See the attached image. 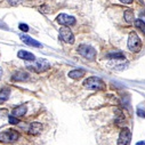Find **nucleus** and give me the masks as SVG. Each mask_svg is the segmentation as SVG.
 Wrapping results in <instances>:
<instances>
[{"label":"nucleus","mask_w":145,"mask_h":145,"mask_svg":"<svg viewBox=\"0 0 145 145\" xmlns=\"http://www.w3.org/2000/svg\"><path fill=\"white\" fill-rule=\"evenodd\" d=\"M8 122L12 123V125H16V123H18V118H16L14 116H9L8 117Z\"/></svg>","instance_id":"nucleus-19"},{"label":"nucleus","mask_w":145,"mask_h":145,"mask_svg":"<svg viewBox=\"0 0 145 145\" xmlns=\"http://www.w3.org/2000/svg\"><path fill=\"white\" fill-rule=\"evenodd\" d=\"M78 53L82 57H85V58H87L89 61H95V58H96V50L91 46H88V45H81V46H79Z\"/></svg>","instance_id":"nucleus-5"},{"label":"nucleus","mask_w":145,"mask_h":145,"mask_svg":"<svg viewBox=\"0 0 145 145\" xmlns=\"http://www.w3.org/2000/svg\"><path fill=\"white\" fill-rule=\"evenodd\" d=\"M59 38L62 41H64L66 44H73L74 42L73 33H72V31L67 26H63L59 29Z\"/></svg>","instance_id":"nucleus-6"},{"label":"nucleus","mask_w":145,"mask_h":145,"mask_svg":"<svg viewBox=\"0 0 145 145\" xmlns=\"http://www.w3.org/2000/svg\"><path fill=\"white\" fill-rule=\"evenodd\" d=\"M26 111H27V107H26V105L23 104V105H20V106L14 108L13 110V116L16 117V118H20V117H23L26 113Z\"/></svg>","instance_id":"nucleus-12"},{"label":"nucleus","mask_w":145,"mask_h":145,"mask_svg":"<svg viewBox=\"0 0 145 145\" xmlns=\"http://www.w3.org/2000/svg\"><path fill=\"white\" fill-rule=\"evenodd\" d=\"M108 58H125V56L121 54V53H113V54H110V55H108L107 56Z\"/></svg>","instance_id":"nucleus-18"},{"label":"nucleus","mask_w":145,"mask_h":145,"mask_svg":"<svg viewBox=\"0 0 145 145\" xmlns=\"http://www.w3.org/2000/svg\"><path fill=\"white\" fill-rule=\"evenodd\" d=\"M18 27H20V30H22V31H24V32L29 31V26H27L26 24H24V23H21V24L18 25Z\"/></svg>","instance_id":"nucleus-21"},{"label":"nucleus","mask_w":145,"mask_h":145,"mask_svg":"<svg viewBox=\"0 0 145 145\" xmlns=\"http://www.w3.org/2000/svg\"><path fill=\"white\" fill-rule=\"evenodd\" d=\"M119 1H121L122 4H131L133 0H119Z\"/></svg>","instance_id":"nucleus-23"},{"label":"nucleus","mask_w":145,"mask_h":145,"mask_svg":"<svg viewBox=\"0 0 145 145\" xmlns=\"http://www.w3.org/2000/svg\"><path fill=\"white\" fill-rule=\"evenodd\" d=\"M26 67L32 72H44L49 69V64L45 59H34V62L32 64L26 65Z\"/></svg>","instance_id":"nucleus-4"},{"label":"nucleus","mask_w":145,"mask_h":145,"mask_svg":"<svg viewBox=\"0 0 145 145\" xmlns=\"http://www.w3.org/2000/svg\"><path fill=\"white\" fill-rule=\"evenodd\" d=\"M7 1H8L10 5L15 6V5H17V4H20V3H21V0H7Z\"/></svg>","instance_id":"nucleus-22"},{"label":"nucleus","mask_w":145,"mask_h":145,"mask_svg":"<svg viewBox=\"0 0 145 145\" xmlns=\"http://www.w3.org/2000/svg\"><path fill=\"white\" fill-rule=\"evenodd\" d=\"M84 87H86L90 90L98 91V90H104L105 89V84L98 77H90L84 82Z\"/></svg>","instance_id":"nucleus-1"},{"label":"nucleus","mask_w":145,"mask_h":145,"mask_svg":"<svg viewBox=\"0 0 145 145\" xmlns=\"http://www.w3.org/2000/svg\"><path fill=\"white\" fill-rule=\"evenodd\" d=\"M9 95H10V90L7 89V88H4V89L0 90V104L5 103L8 99Z\"/></svg>","instance_id":"nucleus-15"},{"label":"nucleus","mask_w":145,"mask_h":145,"mask_svg":"<svg viewBox=\"0 0 145 145\" xmlns=\"http://www.w3.org/2000/svg\"><path fill=\"white\" fill-rule=\"evenodd\" d=\"M125 20H126L128 23H130V22L134 21V12H133L131 9H128V10L125 12Z\"/></svg>","instance_id":"nucleus-17"},{"label":"nucleus","mask_w":145,"mask_h":145,"mask_svg":"<svg viewBox=\"0 0 145 145\" xmlns=\"http://www.w3.org/2000/svg\"><path fill=\"white\" fill-rule=\"evenodd\" d=\"M136 145H145V142H144V140H140V142H138Z\"/></svg>","instance_id":"nucleus-24"},{"label":"nucleus","mask_w":145,"mask_h":145,"mask_svg":"<svg viewBox=\"0 0 145 145\" xmlns=\"http://www.w3.org/2000/svg\"><path fill=\"white\" fill-rule=\"evenodd\" d=\"M20 138V133L14 129H8L0 133V142L1 143H14Z\"/></svg>","instance_id":"nucleus-2"},{"label":"nucleus","mask_w":145,"mask_h":145,"mask_svg":"<svg viewBox=\"0 0 145 145\" xmlns=\"http://www.w3.org/2000/svg\"><path fill=\"white\" fill-rule=\"evenodd\" d=\"M17 56H18L20 58H22V59H25V61H34V59H35L34 55H33L32 53L27 52V50H20V52L17 53Z\"/></svg>","instance_id":"nucleus-14"},{"label":"nucleus","mask_w":145,"mask_h":145,"mask_svg":"<svg viewBox=\"0 0 145 145\" xmlns=\"http://www.w3.org/2000/svg\"><path fill=\"white\" fill-rule=\"evenodd\" d=\"M128 48L133 53H138L142 48V41L138 38V35L134 32H131L128 37Z\"/></svg>","instance_id":"nucleus-3"},{"label":"nucleus","mask_w":145,"mask_h":145,"mask_svg":"<svg viewBox=\"0 0 145 145\" xmlns=\"http://www.w3.org/2000/svg\"><path fill=\"white\" fill-rule=\"evenodd\" d=\"M44 129V126L40 123V122H32L30 126H29V129H27V133L30 135H34V136H37L39 134H41Z\"/></svg>","instance_id":"nucleus-9"},{"label":"nucleus","mask_w":145,"mask_h":145,"mask_svg":"<svg viewBox=\"0 0 145 145\" xmlns=\"http://www.w3.org/2000/svg\"><path fill=\"white\" fill-rule=\"evenodd\" d=\"M129 142H130V130L128 128H122L119 134L118 145H128Z\"/></svg>","instance_id":"nucleus-8"},{"label":"nucleus","mask_w":145,"mask_h":145,"mask_svg":"<svg viewBox=\"0 0 145 145\" xmlns=\"http://www.w3.org/2000/svg\"><path fill=\"white\" fill-rule=\"evenodd\" d=\"M137 116L139 118H145V111L143 108H137Z\"/></svg>","instance_id":"nucleus-20"},{"label":"nucleus","mask_w":145,"mask_h":145,"mask_svg":"<svg viewBox=\"0 0 145 145\" xmlns=\"http://www.w3.org/2000/svg\"><path fill=\"white\" fill-rule=\"evenodd\" d=\"M134 24H135V26H136L138 30H140L142 33L145 34V23H144L142 20H139V18L135 20V21H134Z\"/></svg>","instance_id":"nucleus-16"},{"label":"nucleus","mask_w":145,"mask_h":145,"mask_svg":"<svg viewBox=\"0 0 145 145\" xmlns=\"http://www.w3.org/2000/svg\"><path fill=\"white\" fill-rule=\"evenodd\" d=\"M56 22L63 26H70V25L76 24V18L73 16H70L66 14H59L56 17Z\"/></svg>","instance_id":"nucleus-7"},{"label":"nucleus","mask_w":145,"mask_h":145,"mask_svg":"<svg viewBox=\"0 0 145 145\" xmlns=\"http://www.w3.org/2000/svg\"><path fill=\"white\" fill-rule=\"evenodd\" d=\"M20 38H21V40H22L24 44H26V45H29V46H32V47H38V48L42 47V45H41L39 41L32 39L31 37H29V35L21 34V37H20Z\"/></svg>","instance_id":"nucleus-11"},{"label":"nucleus","mask_w":145,"mask_h":145,"mask_svg":"<svg viewBox=\"0 0 145 145\" xmlns=\"http://www.w3.org/2000/svg\"><path fill=\"white\" fill-rule=\"evenodd\" d=\"M85 76V71L84 70H80V69H77V70H72L69 72V77L71 79H74V80H78L80 78H82Z\"/></svg>","instance_id":"nucleus-13"},{"label":"nucleus","mask_w":145,"mask_h":145,"mask_svg":"<svg viewBox=\"0 0 145 145\" xmlns=\"http://www.w3.org/2000/svg\"><path fill=\"white\" fill-rule=\"evenodd\" d=\"M30 78L27 72H23V71H17L12 76V80L13 81H21V82H24V81H27Z\"/></svg>","instance_id":"nucleus-10"},{"label":"nucleus","mask_w":145,"mask_h":145,"mask_svg":"<svg viewBox=\"0 0 145 145\" xmlns=\"http://www.w3.org/2000/svg\"><path fill=\"white\" fill-rule=\"evenodd\" d=\"M1 77H3V69L0 67V79H1Z\"/></svg>","instance_id":"nucleus-25"}]
</instances>
